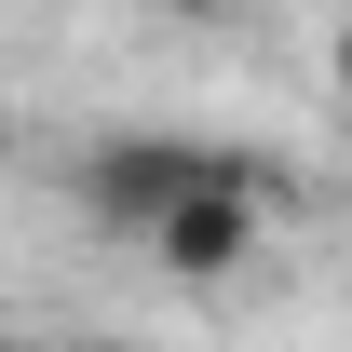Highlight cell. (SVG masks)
Masks as SVG:
<instances>
[{
	"label": "cell",
	"mask_w": 352,
	"mask_h": 352,
	"mask_svg": "<svg viewBox=\"0 0 352 352\" xmlns=\"http://www.w3.org/2000/svg\"><path fill=\"white\" fill-rule=\"evenodd\" d=\"M217 176H258L244 149H204V135H109L82 149V217L109 244H149V230L190 204V190H217Z\"/></svg>",
	"instance_id": "obj_1"
},
{
	"label": "cell",
	"mask_w": 352,
	"mask_h": 352,
	"mask_svg": "<svg viewBox=\"0 0 352 352\" xmlns=\"http://www.w3.org/2000/svg\"><path fill=\"white\" fill-rule=\"evenodd\" d=\"M0 163H14V109H0Z\"/></svg>",
	"instance_id": "obj_5"
},
{
	"label": "cell",
	"mask_w": 352,
	"mask_h": 352,
	"mask_svg": "<svg viewBox=\"0 0 352 352\" xmlns=\"http://www.w3.org/2000/svg\"><path fill=\"white\" fill-rule=\"evenodd\" d=\"M0 352H41V339H14V325H0Z\"/></svg>",
	"instance_id": "obj_6"
},
{
	"label": "cell",
	"mask_w": 352,
	"mask_h": 352,
	"mask_svg": "<svg viewBox=\"0 0 352 352\" xmlns=\"http://www.w3.org/2000/svg\"><path fill=\"white\" fill-rule=\"evenodd\" d=\"M325 95H339V109H352V14H339V28H325Z\"/></svg>",
	"instance_id": "obj_3"
},
{
	"label": "cell",
	"mask_w": 352,
	"mask_h": 352,
	"mask_svg": "<svg viewBox=\"0 0 352 352\" xmlns=\"http://www.w3.org/2000/svg\"><path fill=\"white\" fill-rule=\"evenodd\" d=\"M258 204H271V163H258V176H217V190H190V204L149 230V258H163L176 285H230V271L258 258V230H271Z\"/></svg>",
	"instance_id": "obj_2"
},
{
	"label": "cell",
	"mask_w": 352,
	"mask_h": 352,
	"mask_svg": "<svg viewBox=\"0 0 352 352\" xmlns=\"http://www.w3.org/2000/svg\"><path fill=\"white\" fill-rule=\"evenodd\" d=\"M82 352H149V339H82Z\"/></svg>",
	"instance_id": "obj_4"
}]
</instances>
